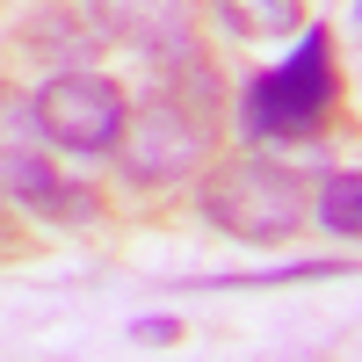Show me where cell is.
<instances>
[{
  "instance_id": "2",
  "label": "cell",
  "mask_w": 362,
  "mask_h": 362,
  "mask_svg": "<svg viewBox=\"0 0 362 362\" xmlns=\"http://www.w3.org/2000/svg\"><path fill=\"white\" fill-rule=\"evenodd\" d=\"M196 203L218 232L247 239V247H283L305 225V174L283 160H225L203 174Z\"/></svg>"
},
{
  "instance_id": "8",
  "label": "cell",
  "mask_w": 362,
  "mask_h": 362,
  "mask_svg": "<svg viewBox=\"0 0 362 362\" xmlns=\"http://www.w3.org/2000/svg\"><path fill=\"white\" fill-rule=\"evenodd\" d=\"M210 8H218V22L232 29V37H247V44L290 37V29L305 22V0H210Z\"/></svg>"
},
{
  "instance_id": "4",
  "label": "cell",
  "mask_w": 362,
  "mask_h": 362,
  "mask_svg": "<svg viewBox=\"0 0 362 362\" xmlns=\"http://www.w3.org/2000/svg\"><path fill=\"white\" fill-rule=\"evenodd\" d=\"M80 15L153 66H196V0H80Z\"/></svg>"
},
{
  "instance_id": "3",
  "label": "cell",
  "mask_w": 362,
  "mask_h": 362,
  "mask_svg": "<svg viewBox=\"0 0 362 362\" xmlns=\"http://www.w3.org/2000/svg\"><path fill=\"white\" fill-rule=\"evenodd\" d=\"M29 124H37L44 145H58V153H116L131 131V102L124 87H116L109 73H51L37 87V102H29Z\"/></svg>"
},
{
  "instance_id": "9",
  "label": "cell",
  "mask_w": 362,
  "mask_h": 362,
  "mask_svg": "<svg viewBox=\"0 0 362 362\" xmlns=\"http://www.w3.org/2000/svg\"><path fill=\"white\" fill-rule=\"evenodd\" d=\"M138 341H174V319H138Z\"/></svg>"
},
{
  "instance_id": "6",
  "label": "cell",
  "mask_w": 362,
  "mask_h": 362,
  "mask_svg": "<svg viewBox=\"0 0 362 362\" xmlns=\"http://www.w3.org/2000/svg\"><path fill=\"white\" fill-rule=\"evenodd\" d=\"M0 189H8L15 203H29L37 218H51V225H95V210H102L95 189L51 174L37 153H22V145H8V138H0Z\"/></svg>"
},
{
  "instance_id": "1",
  "label": "cell",
  "mask_w": 362,
  "mask_h": 362,
  "mask_svg": "<svg viewBox=\"0 0 362 362\" xmlns=\"http://www.w3.org/2000/svg\"><path fill=\"white\" fill-rule=\"evenodd\" d=\"M341 102V73H334V37L312 22L297 29V44L283 66H268L247 80V95H239V131L254 145H290V138H312L326 116Z\"/></svg>"
},
{
  "instance_id": "10",
  "label": "cell",
  "mask_w": 362,
  "mask_h": 362,
  "mask_svg": "<svg viewBox=\"0 0 362 362\" xmlns=\"http://www.w3.org/2000/svg\"><path fill=\"white\" fill-rule=\"evenodd\" d=\"M355 22H362V0H355Z\"/></svg>"
},
{
  "instance_id": "7",
  "label": "cell",
  "mask_w": 362,
  "mask_h": 362,
  "mask_svg": "<svg viewBox=\"0 0 362 362\" xmlns=\"http://www.w3.org/2000/svg\"><path fill=\"white\" fill-rule=\"evenodd\" d=\"M312 218L326 239H341V247H362V167H334L319 181L312 196Z\"/></svg>"
},
{
  "instance_id": "5",
  "label": "cell",
  "mask_w": 362,
  "mask_h": 362,
  "mask_svg": "<svg viewBox=\"0 0 362 362\" xmlns=\"http://www.w3.org/2000/svg\"><path fill=\"white\" fill-rule=\"evenodd\" d=\"M116 153H124L131 181H174V174H189L203 160V124L189 109H174V102H153V109L131 116V131H124Z\"/></svg>"
}]
</instances>
